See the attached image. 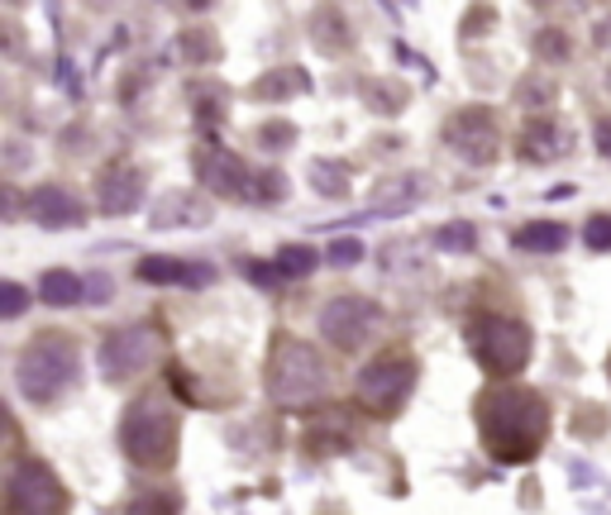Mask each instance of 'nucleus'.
Here are the masks:
<instances>
[{"mask_svg": "<svg viewBox=\"0 0 611 515\" xmlns=\"http://www.w3.org/2000/svg\"><path fill=\"white\" fill-rule=\"evenodd\" d=\"M292 139H296V129H292L287 120H272V125H263V143H268V149H287Z\"/></svg>", "mask_w": 611, "mask_h": 515, "instance_id": "31", "label": "nucleus"}, {"mask_svg": "<svg viewBox=\"0 0 611 515\" xmlns=\"http://www.w3.org/2000/svg\"><path fill=\"white\" fill-rule=\"evenodd\" d=\"M68 511H72L68 487L38 458H20L0 478V515H68Z\"/></svg>", "mask_w": 611, "mask_h": 515, "instance_id": "6", "label": "nucleus"}, {"mask_svg": "<svg viewBox=\"0 0 611 515\" xmlns=\"http://www.w3.org/2000/svg\"><path fill=\"white\" fill-rule=\"evenodd\" d=\"M263 387L272 396V406H282V411H306V406H316L320 396L330 391V363H325L320 349H310L306 339L278 335L268 349Z\"/></svg>", "mask_w": 611, "mask_h": 515, "instance_id": "2", "label": "nucleus"}, {"mask_svg": "<svg viewBox=\"0 0 611 515\" xmlns=\"http://www.w3.org/2000/svg\"><path fill=\"white\" fill-rule=\"evenodd\" d=\"M30 311V292L20 282H0V320H20Z\"/></svg>", "mask_w": 611, "mask_h": 515, "instance_id": "26", "label": "nucleus"}, {"mask_svg": "<svg viewBox=\"0 0 611 515\" xmlns=\"http://www.w3.org/2000/svg\"><path fill=\"white\" fill-rule=\"evenodd\" d=\"M536 5H550V0H536Z\"/></svg>", "mask_w": 611, "mask_h": 515, "instance_id": "35", "label": "nucleus"}, {"mask_svg": "<svg viewBox=\"0 0 611 515\" xmlns=\"http://www.w3.org/2000/svg\"><path fill=\"white\" fill-rule=\"evenodd\" d=\"M559 101V82L550 72H526L521 82H516V105H526V110H544V105Z\"/></svg>", "mask_w": 611, "mask_h": 515, "instance_id": "19", "label": "nucleus"}, {"mask_svg": "<svg viewBox=\"0 0 611 515\" xmlns=\"http://www.w3.org/2000/svg\"><path fill=\"white\" fill-rule=\"evenodd\" d=\"M24 206H30V201H24V196H20L15 187H10V182H0V224H5V220H15Z\"/></svg>", "mask_w": 611, "mask_h": 515, "instance_id": "29", "label": "nucleus"}, {"mask_svg": "<svg viewBox=\"0 0 611 515\" xmlns=\"http://www.w3.org/2000/svg\"><path fill=\"white\" fill-rule=\"evenodd\" d=\"M96 201L106 215H129V210H139L144 206V172L129 167V163L106 167L96 182Z\"/></svg>", "mask_w": 611, "mask_h": 515, "instance_id": "12", "label": "nucleus"}, {"mask_svg": "<svg viewBox=\"0 0 611 515\" xmlns=\"http://www.w3.org/2000/svg\"><path fill=\"white\" fill-rule=\"evenodd\" d=\"M597 149H602V157H611V115L597 125Z\"/></svg>", "mask_w": 611, "mask_h": 515, "instance_id": "33", "label": "nucleus"}, {"mask_svg": "<svg viewBox=\"0 0 611 515\" xmlns=\"http://www.w3.org/2000/svg\"><path fill=\"white\" fill-rule=\"evenodd\" d=\"M163 339L153 325H129V329H115V335L101 343V373L110 382H129L139 373H149L153 359H158Z\"/></svg>", "mask_w": 611, "mask_h": 515, "instance_id": "9", "label": "nucleus"}, {"mask_svg": "<svg viewBox=\"0 0 611 515\" xmlns=\"http://www.w3.org/2000/svg\"><path fill=\"white\" fill-rule=\"evenodd\" d=\"M30 215H34V224H44V230H68V224H82L86 210L68 187L48 182V187H38L30 196Z\"/></svg>", "mask_w": 611, "mask_h": 515, "instance_id": "13", "label": "nucleus"}, {"mask_svg": "<svg viewBox=\"0 0 611 515\" xmlns=\"http://www.w3.org/2000/svg\"><path fill=\"white\" fill-rule=\"evenodd\" d=\"M383 306L373 296H334L330 306L320 311V335L334 343L340 353H359L363 343L378 339L383 329Z\"/></svg>", "mask_w": 611, "mask_h": 515, "instance_id": "8", "label": "nucleus"}, {"mask_svg": "<svg viewBox=\"0 0 611 515\" xmlns=\"http://www.w3.org/2000/svg\"><path fill=\"white\" fill-rule=\"evenodd\" d=\"M607 86H611V72H607Z\"/></svg>", "mask_w": 611, "mask_h": 515, "instance_id": "36", "label": "nucleus"}, {"mask_svg": "<svg viewBox=\"0 0 611 515\" xmlns=\"http://www.w3.org/2000/svg\"><path fill=\"white\" fill-rule=\"evenodd\" d=\"M310 82H306V72L302 68H278L272 77H263V82H258L254 91L263 101H282V96H292V91H306Z\"/></svg>", "mask_w": 611, "mask_h": 515, "instance_id": "22", "label": "nucleus"}, {"mask_svg": "<svg viewBox=\"0 0 611 515\" xmlns=\"http://www.w3.org/2000/svg\"><path fill=\"white\" fill-rule=\"evenodd\" d=\"M536 58L540 62H564L568 58V34L564 30H540L536 34Z\"/></svg>", "mask_w": 611, "mask_h": 515, "instance_id": "24", "label": "nucleus"}, {"mask_svg": "<svg viewBox=\"0 0 611 515\" xmlns=\"http://www.w3.org/2000/svg\"><path fill=\"white\" fill-rule=\"evenodd\" d=\"M325 258H330L334 268H354V262L363 258V244H359V239H334V244H330V254H325Z\"/></svg>", "mask_w": 611, "mask_h": 515, "instance_id": "28", "label": "nucleus"}, {"mask_svg": "<svg viewBox=\"0 0 611 515\" xmlns=\"http://www.w3.org/2000/svg\"><path fill=\"white\" fill-rule=\"evenodd\" d=\"M473 420L483 448L506 468L540 458L544 440H550V401L526 382H492L473 401Z\"/></svg>", "mask_w": 611, "mask_h": 515, "instance_id": "1", "label": "nucleus"}, {"mask_svg": "<svg viewBox=\"0 0 611 515\" xmlns=\"http://www.w3.org/2000/svg\"><path fill=\"white\" fill-rule=\"evenodd\" d=\"M10 448H20V425L5 411V401H0V454H10Z\"/></svg>", "mask_w": 611, "mask_h": 515, "instance_id": "30", "label": "nucleus"}, {"mask_svg": "<svg viewBox=\"0 0 611 515\" xmlns=\"http://www.w3.org/2000/svg\"><path fill=\"white\" fill-rule=\"evenodd\" d=\"M435 244L449 248V254H463V248L478 244V234H473V224H468V220H459V224H445V230L435 234Z\"/></svg>", "mask_w": 611, "mask_h": 515, "instance_id": "25", "label": "nucleus"}, {"mask_svg": "<svg viewBox=\"0 0 611 515\" xmlns=\"http://www.w3.org/2000/svg\"><path fill=\"white\" fill-rule=\"evenodd\" d=\"M82 292H86V282L68 268H48L38 277V301L44 306H72V301H82Z\"/></svg>", "mask_w": 611, "mask_h": 515, "instance_id": "17", "label": "nucleus"}, {"mask_svg": "<svg viewBox=\"0 0 611 515\" xmlns=\"http://www.w3.org/2000/svg\"><path fill=\"white\" fill-rule=\"evenodd\" d=\"M512 244L521 248V254H554V248L568 244V230L559 220H536V224H526V230H516Z\"/></svg>", "mask_w": 611, "mask_h": 515, "instance_id": "18", "label": "nucleus"}, {"mask_svg": "<svg viewBox=\"0 0 611 515\" xmlns=\"http://www.w3.org/2000/svg\"><path fill=\"white\" fill-rule=\"evenodd\" d=\"M197 177L215 196H230V201H258V191L249 187V182H258V177L244 167V157H234L230 149L201 143V149H197Z\"/></svg>", "mask_w": 611, "mask_h": 515, "instance_id": "11", "label": "nucleus"}, {"mask_svg": "<svg viewBox=\"0 0 611 515\" xmlns=\"http://www.w3.org/2000/svg\"><path fill=\"white\" fill-rule=\"evenodd\" d=\"M415 373H421V367H415V359L411 353H401V349L373 359L359 373V387H354L359 406L368 415H397L401 406H407V396L415 391Z\"/></svg>", "mask_w": 611, "mask_h": 515, "instance_id": "7", "label": "nucleus"}, {"mask_svg": "<svg viewBox=\"0 0 611 515\" xmlns=\"http://www.w3.org/2000/svg\"><path fill=\"white\" fill-rule=\"evenodd\" d=\"M149 215H153L158 230H177V224H211V206L191 191H167V196L153 201Z\"/></svg>", "mask_w": 611, "mask_h": 515, "instance_id": "15", "label": "nucleus"}, {"mask_svg": "<svg viewBox=\"0 0 611 515\" xmlns=\"http://www.w3.org/2000/svg\"><path fill=\"white\" fill-rule=\"evenodd\" d=\"M120 448L134 468L144 472H167L177 464L181 448V415L173 411L167 396H139L120 420Z\"/></svg>", "mask_w": 611, "mask_h": 515, "instance_id": "3", "label": "nucleus"}, {"mask_svg": "<svg viewBox=\"0 0 611 515\" xmlns=\"http://www.w3.org/2000/svg\"><path fill=\"white\" fill-rule=\"evenodd\" d=\"M310 182H316L320 196H344L349 191V167L334 163V157H316V163H310Z\"/></svg>", "mask_w": 611, "mask_h": 515, "instance_id": "21", "label": "nucleus"}, {"mask_svg": "<svg viewBox=\"0 0 611 515\" xmlns=\"http://www.w3.org/2000/svg\"><path fill=\"white\" fill-rule=\"evenodd\" d=\"M607 377H611V359H607Z\"/></svg>", "mask_w": 611, "mask_h": 515, "instance_id": "34", "label": "nucleus"}, {"mask_svg": "<svg viewBox=\"0 0 611 515\" xmlns=\"http://www.w3.org/2000/svg\"><path fill=\"white\" fill-rule=\"evenodd\" d=\"M468 349H473L478 367H483L492 382H512L530 363L536 335H530V325L516 320V315L483 311V315H473V320H468Z\"/></svg>", "mask_w": 611, "mask_h": 515, "instance_id": "5", "label": "nucleus"}, {"mask_svg": "<svg viewBox=\"0 0 611 515\" xmlns=\"http://www.w3.org/2000/svg\"><path fill=\"white\" fill-rule=\"evenodd\" d=\"M564 149H568V129L554 120H526L521 134H516V153L526 163H554V157H564Z\"/></svg>", "mask_w": 611, "mask_h": 515, "instance_id": "14", "label": "nucleus"}, {"mask_svg": "<svg viewBox=\"0 0 611 515\" xmlns=\"http://www.w3.org/2000/svg\"><path fill=\"white\" fill-rule=\"evenodd\" d=\"M134 515H177V501L173 496H149V501H139Z\"/></svg>", "mask_w": 611, "mask_h": 515, "instance_id": "32", "label": "nucleus"}, {"mask_svg": "<svg viewBox=\"0 0 611 515\" xmlns=\"http://www.w3.org/2000/svg\"><path fill=\"white\" fill-rule=\"evenodd\" d=\"M415 196H421V177H397L378 187V206H411Z\"/></svg>", "mask_w": 611, "mask_h": 515, "instance_id": "23", "label": "nucleus"}, {"mask_svg": "<svg viewBox=\"0 0 611 515\" xmlns=\"http://www.w3.org/2000/svg\"><path fill=\"white\" fill-rule=\"evenodd\" d=\"M445 143L454 157H463V163H473V167L497 163V153H502L497 120H492V110H483V105H468V110L454 115L445 125Z\"/></svg>", "mask_w": 611, "mask_h": 515, "instance_id": "10", "label": "nucleus"}, {"mask_svg": "<svg viewBox=\"0 0 611 515\" xmlns=\"http://www.w3.org/2000/svg\"><path fill=\"white\" fill-rule=\"evenodd\" d=\"M139 277L153 286H205L211 282V268H191V262H181V258H144L139 262Z\"/></svg>", "mask_w": 611, "mask_h": 515, "instance_id": "16", "label": "nucleus"}, {"mask_svg": "<svg viewBox=\"0 0 611 515\" xmlns=\"http://www.w3.org/2000/svg\"><path fill=\"white\" fill-rule=\"evenodd\" d=\"M77 373H82V353H77V343L62 335V329H44V335L20 353V367H15L24 401H34V406L62 401V396L72 391Z\"/></svg>", "mask_w": 611, "mask_h": 515, "instance_id": "4", "label": "nucleus"}, {"mask_svg": "<svg viewBox=\"0 0 611 515\" xmlns=\"http://www.w3.org/2000/svg\"><path fill=\"white\" fill-rule=\"evenodd\" d=\"M316 248H306V244H287V248H278V258H272V268H278V277H292V282H302V277L316 272Z\"/></svg>", "mask_w": 611, "mask_h": 515, "instance_id": "20", "label": "nucleus"}, {"mask_svg": "<svg viewBox=\"0 0 611 515\" xmlns=\"http://www.w3.org/2000/svg\"><path fill=\"white\" fill-rule=\"evenodd\" d=\"M583 239H588V248H597V254H607L611 248V215H592L588 230H583Z\"/></svg>", "mask_w": 611, "mask_h": 515, "instance_id": "27", "label": "nucleus"}]
</instances>
